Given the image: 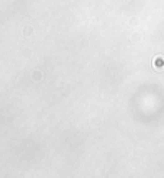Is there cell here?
<instances>
[{"mask_svg": "<svg viewBox=\"0 0 164 178\" xmlns=\"http://www.w3.org/2000/svg\"><path fill=\"white\" fill-rule=\"evenodd\" d=\"M152 67L156 68L157 71H161V70H164V57L157 55L156 58H154V61H152Z\"/></svg>", "mask_w": 164, "mask_h": 178, "instance_id": "obj_1", "label": "cell"}]
</instances>
